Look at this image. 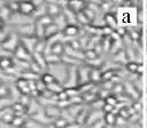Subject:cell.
Here are the masks:
<instances>
[{
	"instance_id": "cell-35",
	"label": "cell",
	"mask_w": 147,
	"mask_h": 128,
	"mask_svg": "<svg viewBox=\"0 0 147 128\" xmlns=\"http://www.w3.org/2000/svg\"><path fill=\"white\" fill-rule=\"evenodd\" d=\"M14 118H15V114H14V111H13V112L7 113V114L2 118V120H1V121H3L5 123H8V125L10 123V125H11V123H13V121H14Z\"/></svg>"
},
{
	"instance_id": "cell-9",
	"label": "cell",
	"mask_w": 147,
	"mask_h": 128,
	"mask_svg": "<svg viewBox=\"0 0 147 128\" xmlns=\"http://www.w3.org/2000/svg\"><path fill=\"white\" fill-rule=\"evenodd\" d=\"M90 71L86 67H79L78 69V82L79 83H87L90 81Z\"/></svg>"
},
{
	"instance_id": "cell-13",
	"label": "cell",
	"mask_w": 147,
	"mask_h": 128,
	"mask_svg": "<svg viewBox=\"0 0 147 128\" xmlns=\"http://www.w3.org/2000/svg\"><path fill=\"white\" fill-rule=\"evenodd\" d=\"M32 59L33 62H36L42 70H45L47 67V63L45 59V55L44 54H38V53H33L32 54Z\"/></svg>"
},
{
	"instance_id": "cell-43",
	"label": "cell",
	"mask_w": 147,
	"mask_h": 128,
	"mask_svg": "<svg viewBox=\"0 0 147 128\" xmlns=\"http://www.w3.org/2000/svg\"><path fill=\"white\" fill-rule=\"evenodd\" d=\"M118 113H119V115H121L122 118H124V119H129V118H131L127 107H122V109H119Z\"/></svg>"
},
{
	"instance_id": "cell-56",
	"label": "cell",
	"mask_w": 147,
	"mask_h": 128,
	"mask_svg": "<svg viewBox=\"0 0 147 128\" xmlns=\"http://www.w3.org/2000/svg\"><path fill=\"white\" fill-rule=\"evenodd\" d=\"M146 93H147V88H146Z\"/></svg>"
},
{
	"instance_id": "cell-48",
	"label": "cell",
	"mask_w": 147,
	"mask_h": 128,
	"mask_svg": "<svg viewBox=\"0 0 147 128\" xmlns=\"http://www.w3.org/2000/svg\"><path fill=\"white\" fill-rule=\"evenodd\" d=\"M114 86H115V83L110 80V81H105L103 82V85H102V87L105 88V89H107V90H113V88H114Z\"/></svg>"
},
{
	"instance_id": "cell-45",
	"label": "cell",
	"mask_w": 147,
	"mask_h": 128,
	"mask_svg": "<svg viewBox=\"0 0 147 128\" xmlns=\"http://www.w3.org/2000/svg\"><path fill=\"white\" fill-rule=\"evenodd\" d=\"M18 102H21L24 106H29L30 105V101H29V97H28V95H21V99L18 101Z\"/></svg>"
},
{
	"instance_id": "cell-47",
	"label": "cell",
	"mask_w": 147,
	"mask_h": 128,
	"mask_svg": "<svg viewBox=\"0 0 147 128\" xmlns=\"http://www.w3.org/2000/svg\"><path fill=\"white\" fill-rule=\"evenodd\" d=\"M132 107L134 109V111H136L137 113H139V112L142 110V104H141L139 101H136V102L132 104Z\"/></svg>"
},
{
	"instance_id": "cell-11",
	"label": "cell",
	"mask_w": 147,
	"mask_h": 128,
	"mask_svg": "<svg viewBox=\"0 0 147 128\" xmlns=\"http://www.w3.org/2000/svg\"><path fill=\"white\" fill-rule=\"evenodd\" d=\"M67 8H69L75 14H77L79 11H83L86 7H85V3H83V2H79V1H70V2H68Z\"/></svg>"
},
{
	"instance_id": "cell-31",
	"label": "cell",
	"mask_w": 147,
	"mask_h": 128,
	"mask_svg": "<svg viewBox=\"0 0 147 128\" xmlns=\"http://www.w3.org/2000/svg\"><path fill=\"white\" fill-rule=\"evenodd\" d=\"M45 113L46 115L51 119V118H55L56 115H59V109H55V107H52V106H48L46 110H45Z\"/></svg>"
},
{
	"instance_id": "cell-40",
	"label": "cell",
	"mask_w": 147,
	"mask_h": 128,
	"mask_svg": "<svg viewBox=\"0 0 147 128\" xmlns=\"http://www.w3.org/2000/svg\"><path fill=\"white\" fill-rule=\"evenodd\" d=\"M105 126H106V122H105V120H103V118H102V119L98 120L96 122L90 125L88 128H105Z\"/></svg>"
},
{
	"instance_id": "cell-18",
	"label": "cell",
	"mask_w": 147,
	"mask_h": 128,
	"mask_svg": "<svg viewBox=\"0 0 147 128\" xmlns=\"http://www.w3.org/2000/svg\"><path fill=\"white\" fill-rule=\"evenodd\" d=\"M102 80V73L99 69L94 67L90 71V81L92 82H98V81H101Z\"/></svg>"
},
{
	"instance_id": "cell-50",
	"label": "cell",
	"mask_w": 147,
	"mask_h": 128,
	"mask_svg": "<svg viewBox=\"0 0 147 128\" xmlns=\"http://www.w3.org/2000/svg\"><path fill=\"white\" fill-rule=\"evenodd\" d=\"M7 93H8L7 87H6L5 85H0V98H1V97H3V96H6V95H7Z\"/></svg>"
},
{
	"instance_id": "cell-5",
	"label": "cell",
	"mask_w": 147,
	"mask_h": 128,
	"mask_svg": "<svg viewBox=\"0 0 147 128\" xmlns=\"http://www.w3.org/2000/svg\"><path fill=\"white\" fill-rule=\"evenodd\" d=\"M46 9H47V15L54 18L62 14V8L59 5V2H46Z\"/></svg>"
},
{
	"instance_id": "cell-24",
	"label": "cell",
	"mask_w": 147,
	"mask_h": 128,
	"mask_svg": "<svg viewBox=\"0 0 147 128\" xmlns=\"http://www.w3.org/2000/svg\"><path fill=\"white\" fill-rule=\"evenodd\" d=\"M76 18H77V22L79 24H83V25H88L91 22L88 21V18L86 17V15L84 14V11H79L76 14Z\"/></svg>"
},
{
	"instance_id": "cell-38",
	"label": "cell",
	"mask_w": 147,
	"mask_h": 128,
	"mask_svg": "<svg viewBox=\"0 0 147 128\" xmlns=\"http://www.w3.org/2000/svg\"><path fill=\"white\" fill-rule=\"evenodd\" d=\"M69 101H70V103L74 104V105H77V104H80V103L84 102L83 96H80V95H76V96H74V97H70Z\"/></svg>"
},
{
	"instance_id": "cell-12",
	"label": "cell",
	"mask_w": 147,
	"mask_h": 128,
	"mask_svg": "<svg viewBox=\"0 0 147 128\" xmlns=\"http://www.w3.org/2000/svg\"><path fill=\"white\" fill-rule=\"evenodd\" d=\"M14 67V61L7 56H0V69L3 71H8Z\"/></svg>"
},
{
	"instance_id": "cell-39",
	"label": "cell",
	"mask_w": 147,
	"mask_h": 128,
	"mask_svg": "<svg viewBox=\"0 0 147 128\" xmlns=\"http://www.w3.org/2000/svg\"><path fill=\"white\" fill-rule=\"evenodd\" d=\"M7 6H8V8L10 9L11 13H17V11H20V2H9V3H7Z\"/></svg>"
},
{
	"instance_id": "cell-34",
	"label": "cell",
	"mask_w": 147,
	"mask_h": 128,
	"mask_svg": "<svg viewBox=\"0 0 147 128\" xmlns=\"http://www.w3.org/2000/svg\"><path fill=\"white\" fill-rule=\"evenodd\" d=\"M95 98H96V96H95V94L92 93V91H90V93H85V94L83 95V99H84V102L94 103V102H95Z\"/></svg>"
},
{
	"instance_id": "cell-27",
	"label": "cell",
	"mask_w": 147,
	"mask_h": 128,
	"mask_svg": "<svg viewBox=\"0 0 147 128\" xmlns=\"http://www.w3.org/2000/svg\"><path fill=\"white\" fill-rule=\"evenodd\" d=\"M84 55H85V57L88 61H93V59H96L98 58V51L95 49H86L84 51Z\"/></svg>"
},
{
	"instance_id": "cell-36",
	"label": "cell",
	"mask_w": 147,
	"mask_h": 128,
	"mask_svg": "<svg viewBox=\"0 0 147 128\" xmlns=\"http://www.w3.org/2000/svg\"><path fill=\"white\" fill-rule=\"evenodd\" d=\"M30 71L33 72V73H36V74H39V73L42 71V69H41L36 62L31 61V64H30Z\"/></svg>"
},
{
	"instance_id": "cell-21",
	"label": "cell",
	"mask_w": 147,
	"mask_h": 128,
	"mask_svg": "<svg viewBox=\"0 0 147 128\" xmlns=\"http://www.w3.org/2000/svg\"><path fill=\"white\" fill-rule=\"evenodd\" d=\"M90 115V112L87 110H80V112L78 113V115L76 117V123L78 125H82L84 122L87 121V118Z\"/></svg>"
},
{
	"instance_id": "cell-6",
	"label": "cell",
	"mask_w": 147,
	"mask_h": 128,
	"mask_svg": "<svg viewBox=\"0 0 147 128\" xmlns=\"http://www.w3.org/2000/svg\"><path fill=\"white\" fill-rule=\"evenodd\" d=\"M49 47V54H54V55H57V56H61L63 53H64V47L65 45L62 43L61 40H57V41H53L48 45Z\"/></svg>"
},
{
	"instance_id": "cell-55",
	"label": "cell",
	"mask_w": 147,
	"mask_h": 128,
	"mask_svg": "<svg viewBox=\"0 0 147 128\" xmlns=\"http://www.w3.org/2000/svg\"><path fill=\"white\" fill-rule=\"evenodd\" d=\"M47 128H55L54 126H51V127H47Z\"/></svg>"
},
{
	"instance_id": "cell-44",
	"label": "cell",
	"mask_w": 147,
	"mask_h": 128,
	"mask_svg": "<svg viewBox=\"0 0 147 128\" xmlns=\"http://www.w3.org/2000/svg\"><path fill=\"white\" fill-rule=\"evenodd\" d=\"M117 102H118V99H117L116 97L111 96V95L106 98V103H107V104H110V105H113V106H116V105H117Z\"/></svg>"
},
{
	"instance_id": "cell-2",
	"label": "cell",
	"mask_w": 147,
	"mask_h": 128,
	"mask_svg": "<svg viewBox=\"0 0 147 128\" xmlns=\"http://www.w3.org/2000/svg\"><path fill=\"white\" fill-rule=\"evenodd\" d=\"M14 55H15L16 59H20V61L31 62V59H32V54H31L22 43H20V45L17 46V48H16L15 51H14Z\"/></svg>"
},
{
	"instance_id": "cell-20",
	"label": "cell",
	"mask_w": 147,
	"mask_h": 128,
	"mask_svg": "<svg viewBox=\"0 0 147 128\" xmlns=\"http://www.w3.org/2000/svg\"><path fill=\"white\" fill-rule=\"evenodd\" d=\"M126 67H127V70H129L130 73H133V74H136V73H141V64H139V63L129 62L127 65H126Z\"/></svg>"
},
{
	"instance_id": "cell-49",
	"label": "cell",
	"mask_w": 147,
	"mask_h": 128,
	"mask_svg": "<svg viewBox=\"0 0 147 128\" xmlns=\"http://www.w3.org/2000/svg\"><path fill=\"white\" fill-rule=\"evenodd\" d=\"M114 107H115V106H113V105H110V104L105 103V105H103V109H102V110H103L106 113H110V112H113Z\"/></svg>"
},
{
	"instance_id": "cell-32",
	"label": "cell",
	"mask_w": 147,
	"mask_h": 128,
	"mask_svg": "<svg viewBox=\"0 0 147 128\" xmlns=\"http://www.w3.org/2000/svg\"><path fill=\"white\" fill-rule=\"evenodd\" d=\"M11 125H13L14 127H16V128H22V127H24V125H25V120H24L23 117H16V115H15L14 121H13Z\"/></svg>"
},
{
	"instance_id": "cell-53",
	"label": "cell",
	"mask_w": 147,
	"mask_h": 128,
	"mask_svg": "<svg viewBox=\"0 0 147 128\" xmlns=\"http://www.w3.org/2000/svg\"><path fill=\"white\" fill-rule=\"evenodd\" d=\"M3 27V21H2V18L0 17V30Z\"/></svg>"
},
{
	"instance_id": "cell-54",
	"label": "cell",
	"mask_w": 147,
	"mask_h": 128,
	"mask_svg": "<svg viewBox=\"0 0 147 128\" xmlns=\"http://www.w3.org/2000/svg\"><path fill=\"white\" fill-rule=\"evenodd\" d=\"M105 128H114V126H111V125H106Z\"/></svg>"
},
{
	"instance_id": "cell-28",
	"label": "cell",
	"mask_w": 147,
	"mask_h": 128,
	"mask_svg": "<svg viewBox=\"0 0 147 128\" xmlns=\"http://www.w3.org/2000/svg\"><path fill=\"white\" fill-rule=\"evenodd\" d=\"M45 49H46V41L45 40H38L37 45H36V48H34V53L44 54Z\"/></svg>"
},
{
	"instance_id": "cell-3",
	"label": "cell",
	"mask_w": 147,
	"mask_h": 128,
	"mask_svg": "<svg viewBox=\"0 0 147 128\" xmlns=\"http://www.w3.org/2000/svg\"><path fill=\"white\" fill-rule=\"evenodd\" d=\"M21 43L31 53L33 54L34 53V48H36V45L38 42V39L34 37V35H24L23 38L20 39Z\"/></svg>"
},
{
	"instance_id": "cell-52",
	"label": "cell",
	"mask_w": 147,
	"mask_h": 128,
	"mask_svg": "<svg viewBox=\"0 0 147 128\" xmlns=\"http://www.w3.org/2000/svg\"><path fill=\"white\" fill-rule=\"evenodd\" d=\"M65 128H80V125H78V123H72L71 125V123H69Z\"/></svg>"
},
{
	"instance_id": "cell-17",
	"label": "cell",
	"mask_w": 147,
	"mask_h": 128,
	"mask_svg": "<svg viewBox=\"0 0 147 128\" xmlns=\"http://www.w3.org/2000/svg\"><path fill=\"white\" fill-rule=\"evenodd\" d=\"M34 37L38 40H45V26H42L38 22L36 23L34 26Z\"/></svg>"
},
{
	"instance_id": "cell-23",
	"label": "cell",
	"mask_w": 147,
	"mask_h": 128,
	"mask_svg": "<svg viewBox=\"0 0 147 128\" xmlns=\"http://www.w3.org/2000/svg\"><path fill=\"white\" fill-rule=\"evenodd\" d=\"M37 22L39 23V24H41L42 26H47V25H49V24H52V23H54V18L53 17H51L49 15H44V16H41L40 18H38L37 19Z\"/></svg>"
},
{
	"instance_id": "cell-26",
	"label": "cell",
	"mask_w": 147,
	"mask_h": 128,
	"mask_svg": "<svg viewBox=\"0 0 147 128\" xmlns=\"http://www.w3.org/2000/svg\"><path fill=\"white\" fill-rule=\"evenodd\" d=\"M24 128H44V125L31 119V120H28L25 121V125H24Z\"/></svg>"
},
{
	"instance_id": "cell-33",
	"label": "cell",
	"mask_w": 147,
	"mask_h": 128,
	"mask_svg": "<svg viewBox=\"0 0 147 128\" xmlns=\"http://www.w3.org/2000/svg\"><path fill=\"white\" fill-rule=\"evenodd\" d=\"M83 11H84V14L86 15V17L88 18V21H90L91 23H92V22L95 19V15H96V14H95V11H94V10L90 9L88 7H86V8H85Z\"/></svg>"
},
{
	"instance_id": "cell-51",
	"label": "cell",
	"mask_w": 147,
	"mask_h": 128,
	"mask_svg": "<svg viewBox=\"0 0 147 128\" xmlns=\"http://www.w3.org/2000/svg\"><path fill=\"white\" fill-rule=\"evenodd\" d=\"M125 122H126V119H124V118H122V117L119 115V117L116 118L115 125H117V126H123V125H125Z\"/></svg>"
},
{
	"instance_id": "cell-42",
	"label": "cell",
	"mask_w": 147,
	"mask_h": 128,
	"mask_svg": "<svg viewBox=\"0 0 147 128\" xmlns=\"http://www.w3.org/2000/svg\"><path fill=\"white\" fill-rule=\"evenodd\" d=\"M125 89H124V86L123 85H119V83H115V86H114V88H113V91L115 93V94H123V91H124Z\"/></svg>"
},
{
	"instance_id": "cell-4",
	"label": "cell",
	"mask_w": 147,
	"mask_h": 128,
	"mask_svg": "<svg viewBox=\"0 0 147 128\" xmlns=\"http://www.w3.org/2000/svg\"><path fill=\"white\" fill-rule=\"evenodd\" d=\"M67 87L68 88H72L77 82H78V70L74 66H70L67 73Z\"/></svg>"
},
{
	"instance_id": "cell-16",
	"label": "cell",
	"mask_w": 147,
	"mask_h": 128,
	"mask_svg": "<svg viewBox=\"0 0 147 128\" xmlns=\"http://www.w3.org/2000/svg\"><path fill=\"white\" fill-rule=\"evenodd\" d=\"M13 111H14V114L16 115V117H22V114L23 113H25V109H26V106H24L21 102H15L14 104H13Z\"/></svg>"
},
{
	"instance_id": "cell-7",
	"label": "cell",
	"mask_w": 147,
	"mask_h": 128,
	"mask_svg": "<svg viewBox=\"0 0 147 128\" xmlns=\"http://www.w3.org/2000/svg\"><path fill=\"white\" fill-rule=\"evenodd\" d=\"M36 10V6L33 5V2H20V13L29 16L32 15Z\"/></svg>"
},
{
	"instance_id": "cell-1",
	"label": "cell",
	"mask_w": 147,
	"mask_h": 128,
	"mask_svg": "<svg viewBox=\"0 0 147 128\" xmlns=\"http://www.w3.org/2000/svg\"><path fill=\"white\" fill-rule=\"evenodd\" d=\"M21 43V41H20V39H18V37L16 35V34H10V35H7L3 40H2V42H1V45H2V48L3 49H6V50H8V51H15V49L17 48V46Z\"/></svg>"
},
{
	"instance_id": "cell-25",
	"label": "cell",
	"mask_w": 147,
	"mask_h": 128,
	"mask_svg": "<svg viewBox=\"0 0 147 128\" xmlns=\"http://www.w3.org/2000/svg\"><path fill=\"white\" fill-rule=\"evenodd\" d=\"M47 89H49L53 94H60L61 91H63L64 89H63V87L60 85V82H54V83H52V85H49V86H47Z\"/></svg>"
},
{
	"instance_id": "cell-10",
	"label": "cell",
	"mask_w": 147,
	"mask_h": 128,
	"mask_svg": "<svg viewBox=\"0 0 147 128\" xmlns=\"http://www.w3.org/2000/svg\"><path fill=\"white\" fill-rule=\"evenodd\" d=\"M105 24L107 25V27H110L111 30L113 29H116L117 30V24H118V21H117V18L113 15V14H110V13H108V14H106L105 15Z\"/></svg>"
},
{
	"instance_id": "cell-29",
	"label": "cell",
	"mask_w": 147,
	"mask_h": 128,
	"mask_svg": "<svg viewBox=\"0 0 147 128\" xmlns=\"http://www.w3.org/2000/svg\"><path fill=\"white\" fill-rule=\"evenodd\" d=\"M103 120H105L106 125H111V126H114L115 122H116V117H115V114H114L113 112H110V113H106Z\"/></svg>"
},
{
	"instance_id": "cell-19",
	"label": "cell",
	"mask_w": 147,
	"mask_h": 128,
	"mask_svg": "<svg viewBox=\"0 0 147 128\" xmlns=\"http://www.w3.org/2000/svg\"><path fill=\"white\" fill-rule=\"evenodd\" d=\"M45 59H46V63L47 64H52V65H55V64H59V63L62 62L61 56H57V55H54V54H47V55H45Z\"/></svg>"
},
{
	"instance_id": "cell-30",
	"label": "cell",
	"mask_w": 147,
	"mask_h": 128,
	"mask_svg": "<svg viewBox=\"0 0 147 128\" xmlns=\"http://www.w3.org/2000/svg\"><path fill=\"white\" fill-rule=\"evenodd\" d=\"M68 125H69V122L64 118H56L55 121H54V127L55 128H65Z\"/></svg>"
},
{
	"instance_id": "cell-46",
	"label": "cell",
	"mask_w": 147,
	"mask_h": 128,
	"mask_svg": "<svg viewBox=\"0 0 147 128\" xmlns=\"http://www.w3.org/2000/svg\"><path fill=\"white\" fill-rule=\"evenodd\" d=\"M9 112H13V107H3V109H1L0 110V120H2V118Z\"/></svg>"
},
{
	"instance_id": "cell-15",
	"label": "cell",
	"mask_w": 147,
	"mask_h": 128,
	"mask_svg": "<svg viewBox=\"0 0 147 128\" xmlns=\"http://www.w3.org/2000/svg\"><path fill=\"white\" fill-rule=\"evenodd\" d=\"M78 32H79V29L77 27V25H72V24H68L64 29H63V33H64V35H67V37H75V35H77L78 34Z\"/></svg>"
},
{
	"instance_id": "cell-14",
	"label": "cell",
	"mask_w": 147,
	"mask_h": 128,
	"mask_svg": "<svg viewBox=\"0 0 147 128\" xmlns=\"http://www.w3.org/2000/svg\"><path fill=\"white\" fill-rule=\"evenodd\" d=\"M100 119H102V112H101V110H94V111H92V112L90 113V115H88L86 122H87V125L90 126V125L96 122V121L100 120Z\"/></svg>"
},
{
	"instance_id": "cell-41",
	"label": "cell",
	"mask_w": 147,
	"mask_h": 128,
	"mask_svg": "<svg viewBox=\"0 0 147 128\" xmlns=\"http://www.w3.org/2000/svg\"><path fill=\"white\" fill-rule=\"evenodd\" d=\"M68 46L71 47L72 49H75V50H79L80 47H82V43H80L78 40H71V41L68 43Z\"/></svg>"
},
{
	"instance_id": "cell-37",
	"label": "cell",
	"mask_w": 147,
	"mask_h": 128,
	"mask_svg": "<svg viewBox=\"0 0 147 128\" xmlns=\"http://www.w3.org/2000/svg\"><path fill=\"white\" fill-rule=\"evenodd\" d=\"M114 77H115V73L111 70L106 71L102 73V81H110V80H113Z\"/></svg>"
},
{
	"instance_id": "cell-8",
	"label": "cell",
	"mask_w": 147,
	"mask_h": 128,
	"mask_svg": "<svg viewBox=\"0 0 147 128\" xmlns=\"http://www.w3.org/2000/svg\"><path fill=\"white\" fill-rule=\"evenodd\" d=\"M59 30H60V27H59L55 23H52V24L47 25V26L45 27V40H46V39L48 40V39L55 37V34L59 33Z\"/></svg>"
},
{
	"instance_id": "cell-22",
	"label": "cell",
	"mask_w": 147,
	"mask_h": 128,
	"mask_svg": "<svg viewBox=\"0 0 147 128\" xmlns=\"http://www.w3.org/2000/svg\"><path fill=\"white\" fill-rule=\"evenodd\" d=\"M41 81H42L46 86H49V85L56 82V79H55V77H54L52 73H44V74L41 75Z\"/></svg>"
}]
</instances>
